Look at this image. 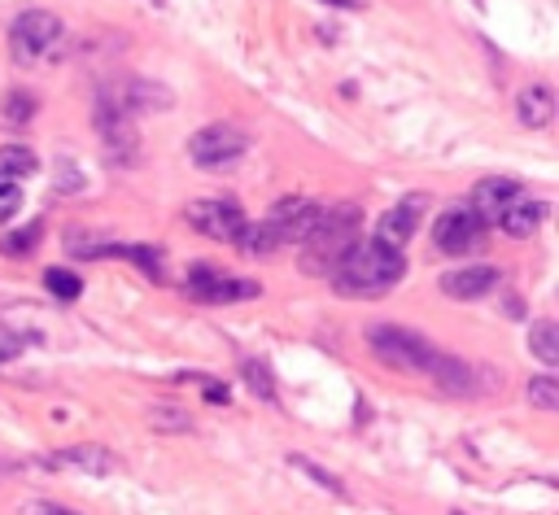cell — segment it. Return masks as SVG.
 Segmentation results:
<instances>
[{
  "instance_id": "cell-8",
  "label": "cell",
  "mask_w": 559,
  "mask_h": 515,
  "mask_svg": "<svg viewBox=\"0 0 559 515\" xmlns=\"http://www.w3.org/2000/svg\"><path fill=\"white\" fill-rule=\"evenodd\" d=\"M188 293H193L197 302L228 306V302H245V297H258V284H254V280H232V275H223L219 267L193 262V267H188Z\"/></svg>"
},
{
  "instance_id": "cell-9",
  "label": "cell",
  "mask_w": 559,
  "mask_h": 515,
  "mask_svg": "<svg viewBox=\"0 0 559 515\" xmlns=\"http://www.w3.org/2000/svg\"><path fill=\"white\" fill-rule=\"evenodd\" d=\"M315 219H319V201H311V197H284V201H276V206L267 210L263 223L280 236V245H302L306 232L315 227Z\"/></svg>"
},
{
  "instance_id": "cell-11",
  "label": "cell",
  "mask_w": 559,
  "mask_h": 515,
  "mask_svg": "<svg viewBox=\"0 0 559 515\" xmlns=\"http://www.w3.org/2000/svg\"><path fill=\"white\" fill-rule=\"evenodd\" d=\"M498 280H503V271H498L494 262H477V267L446 271L442 280H437V289L446 297H455V302H477V297H490L498 289Z\"/></svg>"
},
{
  "instance_id": "cell-13",
  "label": "cell",
  "mask_w": 559,
  "mask_h": 515,
  "mask_svg": "<svg viewBox=\"0 0 559 515\" xmlns=\"http://www.w3.org/2000/svg\"><path fill=\"white\" fill-rule=\"evenodd\" d=\"M516 193H525V188H520L516 179L490 175V179H481V184L472 188V201H468V206L481 214V223H485V227H494V219L503 214V206H507V201L516 197Z\"/></svg>"
},
{
  "instance_id": "cell-25",
  "label": "cell",
  "mask_w": 559,
  "mask_h": 515,
  "mask_svg": "<svg viewBox=\"0 0 559 515\" xmlns=\"http://www.w3.org/2000/svg\"><path fill=\"white\" fill-rule=\"evenodd\" d=\"M18 206H22L18 184H14V179H0V223H5V219H14Z\"/></svg>"
},
{
  "instance_id": "cell-24",
  "label": "cell",
  "mask_w": 559,
  "mask_h": 515,
  "mask_svg": "<svg viewBox=\"0 0 559 515\" xmlns=\"http://www.w3.org/2000/svg\"><path fill=\"white\" fill-rule=\"evenodd\" d=\"M149 424L162 428V433H193V419H188L184 411H171V406H153Z\"/></svg>"
},
{
  "instance_id": "cell-19",
  "label": "cell",
  "mask_w": 559,
  "mask_h": 515,
  "mask_svg": "<svg viewBox=\"0 0 559 515\" xmlns=\"http://www.w3.org/2000/svg\"><path fill=\"white\" fill-rule=\"evenodd\" d=\"M241 376H245V385L254 398H263V402H276L280 393H276V380H271V367L263 363V358H245L241 363Z\"/></svg>"
},
{
  "instance_id": "cell-7",
  "label": "cell",
  "mask_w": 559,
  "mask_h": 515,
  "mask_svg": "<svg viewBox=\"0 0 559 515\" xmlns=\"http://www.w3.org/2000/svg\"><path fill=\"white\" fill-rule=\"evenodd\" d=\"M485 232L490 227L481 223V214L472 210V206H455V210H446V214H437V223H433V245L442 249V254H472L481 241H485Z\"/></svg>"
},
{
  "instance_id": "cell-20",
  "label": "cell",
  "mask_w": 559,
  "mask_h": 515,
  "mask_svg": "<svg viewBox=\"0 0 559 515\" xmlns=\"http://www.w3.org/2000/svg\"><path fill=\"white\" fill-rule=\"evenodd\" d=\"M525 393H529L533 411H542V415H555L559 411V376H533Z\"/></svg>"
},
{
  "instance_id": "cell-3",
  "label": "cell",
  "mask_w": 559,
  "mask_h": 515,
  "mask_svg": "<svg viewBox=\"0 0 559 515\" xmlns=\"http://www.w3.org/2000/svg\"><path fill=\"white\" fill-rule=\"evenodd\" d=\"M359 223H363V210L354 206V201H337V206H319V219L315 227L306 232L302 241V262L306 275H319V280H328L332 271H337V262L350 254L354 236H359Z\"/></svg>"
},
{
  "instance_id": "cell-21",
  "label": "cell",
  "mask_w": 559,
  "mask_h": 515,
  "mask_svg": "<svg viewBox=\"0 0 559 515\" xmlns=\"http://www.w3.org/2000/svg\"><path fill=\"white\" fill-rule=\"evenodd\" d=\"M44 289H49L57 302H75V297L83 293V280L75 271H66V267H49L44 271Z\"/></svg>"
},
{
  "instance_id": "cell-5",
  "label": "cell",
  "mask_w": 559,
  "mask_h": 515,
  "mask_svg": "<svg viewBox=\"0 0 559 515\" xmlns=\"http://www.w3.org/2000/svg\"><path fill=\"white\" fill-rule=\"evenodd\" d=\"M249 153V131H241L236 123H210L193 131L188 140V158H193L197 171H232Z\"/></svg>"
},
{
  "instance_id": "cell-30",
  "label": "cell",
  "mask_w": 559,
  "mask_h": 515,
  "mask_svg": "<svg viewBox=\"0 0 559 515\" xmlns=\"http://www.w3.org/2000/svg\"><path fill=\"white\" fill-rule=\"evenodd\" d=\"M455 515H459V511H455Z\"/></svg>"
},
{
  "instance_id": "cell-26",
  "label": "cell",
  "mask_w": 559,
  "mask_h": 515,
  "mask_svg": "<svg viewBox=\"0 0 559 515\" xmlns=\"http://www.w3.org/2000/svg\"><path fill=\"white\" fill-rule=\"evenodd\" d=\"M22 515H79V511H70V507H57V502H27V507H22Z\"/></svg>"
},
{
  "instance_id": "cell-2",
  "label": "cell",
  "mask_w": 559,
  "mask_h": 515,
  "mask_svg": "<svg viewBox=\"0 0 559 515\" xmlns=\"http://www.w3.org/2000/svg\"><path fill=\"white\" fill-rule=\"evenodd\" d=\"M402 271H407L402 249H389L380 241H354L328 280L341 297H380L402 280Z\"/></svg>"
},
{
  "instance_id": "cell-18",
  "label": "cell",
  "mask_w": 559,
  "mask_h": 515,
  "mask_svg": "<svg viewBox=\"0 0 559 515\" xmlns=\"http://www.w3.org/2000/svg\"><path fill=\"white\" fill-rule=\"evenodd\" d=\"M529 350L538 354L546 367H559V323H555V319H538V323H533Z\"/></svg>"
},
{
  "instance_id": "cell-23",
  "label": "cell",
  "mask_w": 559,
  "mask_h": 515,
  "mask_svg": "<svg viewBox=\"0 0 559 515\" xmlns=\"http://www.w3.org/2000/svg\"><path fill=\"white\" fill-rule=\"evenodd\" d=\"M35 245H40V223H31V227H18V232H5V236H0V254H9V258H22V254H31Z\"/></svg>"
},
{
  "instance_id": "cell-4",
  "label": "cell",
  "mask_w": 559,
  "mask_h": 515,
  "mask_svg": "<svg viewBox=\"0 0 559 515\" xmlns=\"http://www.w3.org/2000/svg\"><path fill=\"white\" fill-rule=\"evenodd\" d=\"M66 40V22L53 14V9H22V14L9 22V53L22 70L49 62V57L62 49Z\"/></svg>"
},
{
  "instance_id": "cell-12",
  "label": "cell",
  "mask_w": 559,
  "mask_h": 515,
  "mask_svg": "<svg viewBox=\"0 0 559 515\" xmlns=\"http://www.w3.org/2000/svg\"><path fill=\"white\" fill-rule=\"evenodd\" d=\"M542 219H546V206L538 197H529V193H516L503 206V214L494 219V227H503V232L511 236V241H525V236H533L542 227Z\"/></svg>"
},
{
  "instance_id": "cell-15",
  "label": "cell",
  "mask_w": 559,
  "mask_h": 515,
  "mask_svg": "<svg viewBox=\"0 0 559 515\" xmlns=\"http://www.w3.org/2000/svg\"><path fill=\"white\" fill-rule=\"evenodd\" d=\"M62 463L70 467H83V472L92 476H105V472H118V459L105 446H92V441H83V446H66L62 450Z\"/></svg>"
},
{
  "instance_id": "cell-27",
  "label": "cell",
  "mask_w": 559,
  "mask_h": 515,
  "mask_svg": "<svg viewBox=\"0 0 559 515\" xmlns=\"http://www.w3.org/2000/svg\"><path fill=\"white\" fill-rule=\"evenodd\" d=\"M206 398L223 406V402H228V385H206Z\"/></svg>"
},
{
  "instance_id": "cell-16",
  "label": "cell",
  "mask_w": 559,
  "mask_h": 515,
  "mask_svg": "<svg viewBox=\"0 0 559 515\" xmlns=\"http://www.w3.org/2000/svg\"><path fill=\"white\" fill-rule=\"evenodd\" d=\"M40 171V158L27 145H0V179H27Z\"/></svg>"
},
{
  "instance_id": "cell-29",
  "label": "cell",
  "mask_w": 559,
  "mask_h": 515,
  "mask_svg": "<svg viewBox=\"0 0 559 515\" xmlns=\"http://www.w3.org/2000/svg\"><path fill=\"white\" fill-rule=\"evenodd\" d=\"M328 5H337V9H354L359 0H328Z\"/></svg>"
},
{
  "instance_id": "cell-6",
  "label": "cell",
  "mask_w": 559,
  "mask_h": 515,
  "mask_svg": "<svg viewBox=\"0 0 559 515\" xmlns=\"http://www.w3.org/2000/svg\"><path fill=\"white\" fill-rule=\"evenodd\" d=\"M184 219L193 223L201 236H210V241H228V245L236 241V232L249 223L245 210L236 206L232 197H197V201H188Z\"/></svg>"
},
{
  "instance_id": "cell-28",
  "label": "cell",
  "mask_w": 559,
  "mask_h": 515,
  "mask_svg": "<svg viewBox=\"0 0 559 515\" xmlns=\"http://www.w3.org/2000/svg\"><path fill=\"white\" fill-rule=\"evenodd\" d=\"M14 354H18V345H0V363H9Z\"/></svg>"
},
{
  "instance_id": "cell-1",
  "label": "cell",
  "mask_w": 559,
  "mask_h": 515,
  "mask_svg": "<svg viewBox=\"0 0 559 515\" xmlns=\"http://www.w3.org/2000/svg\"><path fill=\"white\" fill-rule=\"evenodd\" d=\"M367 350H372L385 367L394 371H407V376H424L433 380L442 393H455V398H468V393H481L485 380H481V367L463 363V358L437 350L428 337L420 332L402 328V323H367Z\"/></svg>"
},
{
  "instance_id": "cell-14",
  "label": "cell",
  "mask_w": 559,
  "mask_h": 515,
  "mask_svg": "<svg viewBox=\"0 0 559 515\" xmlns=\"http://www.w3.org/2000/svg\"><path fill=\"white\" fill-rule=\"evenodd\" d=\"M516 118L529 131H546L555 123V92L546 83H529V88L516 92Z\"/></svg>"
},
{
  "instance_id": "cell-10",
  "label": "cell",
  "mask_w": 559,
  "mask_h": 515,
  "mask_svg": "<svg viewBox=\"0 0 559 515\" xmlns=\"http://www.w3.org/2000/svg\"><path fill=\"white\" fill-rule=\"evenodd\" d=\"M424 210H428V197H420V193L402 197L394 210L380 214V223H376V241H380V245H389V249H402L415 232H420Z\"/></svg>"
},
{
  "instance_id": "cell-17",
  "label": "cell",
  "mask_w": 559,
  "mask_h": 515,
  "mask_svg": "<svg viewBox=\"0 0 559 515\" xmlns=\"http://www.w3.org/2000/svg\"><path fill=\"white\" fill-rule=\"evenodd\" d=\"M35 110H40V101H35V92L27 88H14L5 101H0V123H9V127H27Z\"/></svg>"
},
{
  "instance_id": "cell-22",
  "label": "cell",
  "mask_w": 559,
  "mask_h": 515,
  "mask_svg": "<svg viewBox=\"0 0 559 515\" xmlns=\"http://www.w3.org/2000/svg\"><path fill=\"white\" fill-rule=\"evenodd\" d=\"M293 467H297V472H306V476H311V481L319 485V489H328V494L332 498H346V485H341L337 481V476H332L328 472V467H319V463H311V459H306V454H293V459H289Z\"/></svg>"
}]
</instances>
